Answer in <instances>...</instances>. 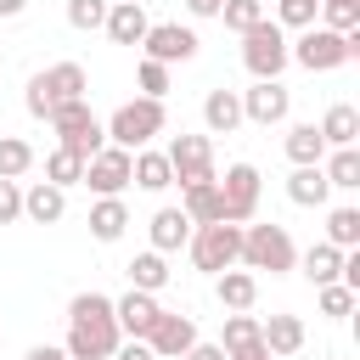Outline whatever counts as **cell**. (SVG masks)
<instances>
[{
  "label": "cell",
  "instance_id": "1",
  "mask_svg": "<svg viewBox=\"0 0 360 360\" xmlns=\"http://www.w3.org/2000/svg\"><path fill=\"white\" fill-rule=\"evenodd\" d=\"M118 343H124V332H118L112 298L96 292V287L90 292H73V304H68V338H62L68 360H112Z\"/></svg>",
  "mask_w": 360,
  "mask_h": 360
},
{
  "label": "cell",
  "instance_id": "2",
  "mask_svg": "<svg viewBox=\"0 0 360 360\" xmlns=\"http://www.w3.org/2000/svg\"><path fill=\"white\" fill-rule=\"evenodd\" d=\"M84 90H90V73H84L79 62H51V68H39V73L28 79L22 107H28V118H51L56 107L84 101Z\"/></svg>",
  "mask_w": 360,
  "mask_h": 360
},
{
  "label": "cell",
  "instance_id": "3",
  "mask_svg": "<svg viewBox=\"0 0 360 360\" xmlns=\"http://www.w3.org/2000/svg\"><path fill=\"white\" fill-rule=\"evenodd\" d=\"M107 146H124V152H141V146H152L163 129H169V112H163V101H152V96H135V101H124L107 124Z\"/></svg>",
  "mask_w": 360,
  "mask_h": 360
},
{
  "label": "cell",
  "instance_id": "4",
  "mask_svg": "<svg viewBox=\"0 0 360 360\" xmlns=\"http://www.w3.org/2000/svg\"><path fill=\"white\" fill-rule=\"evenodd\" d=\"M287 56L298 62V68H309V73H332V68H343V62H354L360 56V28L354 34H332V28H304L292 45H287Z\"/></svg>",
  "mask_w": 360,
  "mask_h": 360
},
{
  "label": "cell",
  "instance_id": "5",
  "mask_svg": "<svg viewBox=\"0 0 360 360\" xmlns=\"http://www.w3.org/2000/svg\"><path fill=\"white\" fill-rule=\"evenodd\" d=\"M242 270H270V276H287L292 264H298V248H292V236H287V225H242V259H236Z\"/></svg>",
  "mask_w": 360,
  "mask_h": 360
},
{
  "label": "cell",
  "instance_id": "6",
  "mask_svg": "<svg viewBox=\"0 0 360 360\" xmlns=\"http://www.w3.org/2000/svg\"><path fill=\"white\" fill-rule=\"evenodd\" d=\"M45 124L56 129V146H68V152L84 158V163L107 146V129H101V118L90 112V101H68V107H56Z\"/></svg>",
  "mask_w": 360,
  "mask_h": 360
},
{
  "label": "cell",
  "instance_id": "7",
  "mask_svg": "<svg viewBox=\"0 0 360 360\" xmlns=\"http://www.w3.org/2000/svg\"><path fill=\"white\" fill-rule=\"evenodd\" d=\"M186 253H191V264L202 276H219V270H231L242 259V225H225V219L219 225H191Z\"/></svg>",
  "mask_w": 360,
  "mask_h": 360
},
{
  "label": "cell",
  "instance_id": "8",
  "mask_svg": "<svg viewBox=\"0 0 360 360\" xmlns=\"http://www.w3.org/2000/svg\"><path fill=\"white\" fill-rule=\"evenodd\" d=\"M287 45H292V39H287V28H276V22L264 17L259 28H248V34H242V68H248L253 79H281V73H287V62H292V56H287Z\"/></svg>",
  "mask_w": 360,
  "mask_h": 360
},
{
  "label": "cell",
  "instance_id": "9",
  "mask_svg": "<svg viewBox=\"0 0 360 360\" xmlns=\"http://www.w3.org/2000/svg\"><path fill=\"white\" fill-rule=\"evenodd\" d=\"M169 169H174V186H202V180H219L214 169V135H174L163 146Z\"/></svg>",
  "mask_w": 360,
  "mask_h": 360
},
{
  "label": "cell",
  "instance_id": "10",
  "mask_svg": "<svg viewBox=\"0 0 360 360\" xmlns=\"http://www.w3.org/2000/svg\"><path fill=\"white\" fill-rule=\"evenodd\" d=\"M259 191H264L259 169H253V163H231V169L219 174V208H225V225H253V214H259Z\"/></svg>",
  "mask_w": 360,
  "mask_h": 360
},
{
  "label": "cell",
  "instance_id": "11",
  "mask_svg": "<svg viewBox=\"0 0 360 360\" xmlns=\"http://www.w3.org/2000/svg\"><path fill=\"white\" fill-rule=\"evenodd\" d=\"M236 96H242V124H259V129L287 124V112H292V90H287L281 79H253V84L236 90Z\"/></svg>",
  "mask_w": 360,
  "mask_h": 360
},
{
  "label": "cell",
  "instance_id": "12",
  "mask_svg": "<svg viewBox=\"0 0 360 360\" xmlns=\"http://www.w3.org/2000/svg\"><path fill=\"white\" fill-rule=\"evenodd\" d=\"M197 51H202V39H197V28H186V22H152L146 39H141V56H146V62H163V68L191 62Z\"/></svg>",
  "mask_w": 360,
  "mask_h": 360
},
{
  "label": "cell",
  "instance_id": "13",
  "mask_svg": "<svg viewBox=\"0 0 360 360\" xmlns=\"http://www.w3.org/2000/svg\"><path fill=\"white\" fill-rule=\"evenodd\" d=\"M79 186H90L96 197H124L129 191V152L124 146H101L90 163H84V180Z\"/></svg>",
  "mask_w": 360,
  "mask_h": 360
},
{
  "label": "cell",
  "instance_id": "14",
  "mask_svg": "<svg viewBox=\"0 0 360 360\" xmlns=\"http://www.w3.org/2000/svg\"><path fill=\"white\" fill-rule=\"evenodd\" d=\"M191 343H197V321H191V315H180V309H163V315H158V326L146 332V349H152L158 360H180Z\"/></svg>",
  "mask_w": 360,
  "mask_h": 360
},
{
  "label": "cell",
  "instance_id": "15",
  "mask_svg": "<svg viewBox=\"0 0 360 360\" xmlns=\"http://www.w3.org/2000/svg\"><path fill=\"white\" fill-rule=\"evenodd\" d=\"M112 315H118V332L124 338H135V343H146V332L158 326V315H163V304H158V292H124V298H112Z\"/></svg>",
  "mask_w": 360,
  "mask_h": 360
},
{
  "label": "cell",
  "instance_id": "16",
  "mask_svg": "<svg viewBox=\"0 0 360 360\" xmlns=\"http://www.w3.org/2000/svg\"><path fill=\"white\" fill-rule=\"evenodd\" d=\"M146 28H152V17H146V0H112V6H107V22H101V34H107L112 45H141V39H146Z\"/></svg>",
  "mask_w": 360,
  "mask_h": 360
},
{
  "label": "cell",
  "instance_id": "17",
  "mask_svg": "<svg viewBox=\"0 0 360 360\" xmlns=\"http://www.w3.org/2000/svg\"><path fill=\"white\" fill-rule=\"evenodd\" d=\"M62 214H68V191H62V186H51V180H28V186H22V219L56 225Z\"/></svg>",
  "mask_w": 360,
  "mask_h": 360
},
{
  "label": "cell",
  "instance_id": "18",
  "mask_svg": "<svg viewBox=\"0 0 360 360\" xmlns=\"http://www.w3.org/2000/svg\"><path fill=\"white\" fill-rule=\"evenodd\" d=\"M214 292H219L225 315H242V309H253V304H259V276H253V270H242V264H231V270H219V276H214Z\"/></svg>",
  "mask_w": 360,
  "mask_h": 360
},
{
  "label": "cell",
  "instance_id": "19",
  "mask_svg": "<svg viewBox=\"0 0 360 360\" xmlns=\"http://www.w3.org/2000/svg\"><path fill=\"white\" fill-rule=\"evenodd\" d=\"M202 129H208V135H236V129H242V96L225 90V84L208 90V96H202Z\"/></svg>",
  "mask_w": 360,
  "mask_h": 360
},
{
  "label": "cell",
  "instance_id": "20",
  "mask_svg": "<svg viewBox=\"0 0 360 360\" xmlns=\"http://www.w3.org/2000/svg\"><path fill=\"white\" fill-rule=\"evenodd\" d=\"M129 186H141V191H169L174 186V169H169V158L158 152V146H141V152H129Z\"/></svg>",
  "mask_w": 360,
  "mask_h": 360
},
{
  "label": "cell",
  "instance_id": "21",
  "mask_svg": "<svg viewBox=\"0 0 360 360\" xmlns=\"http://www.w3.org/2000/svg\"><path fill=\"white\" fill-rule=\"evenodd\" d=\"M321 141H326V152H338V146H360V112L349 107V101H332L326 112H321Z\"/></svg>",
  "mask_w": 360,
  "mask_h": 360
},
{
  "label": "cell",
  "instance_id": "22",
  "mask_svg": "<svg viewBox=\"0 0 360 360\" xmlns=\"http://www.w3.org/2000/svg\"><path fill=\"white\" fill-rule=\"evenodd\" d=\"M146 236H152V253H180L186 242H191V219L180 214V208H158L152 214V225H146Z\"/></svg>",
  "mask_w": 360,
  "mask_h": 360
},
{
  "label": "cell",
  "instance_id": "23",
  "mask_svg": "<svg viewBox=\"0 0 360 360\" xmlns=\"http://www.w3.org/2000/svg\"><path fill=\"white\" fill-rule=\"evenodd\" d=\"M292 270H304L309 287H332V281L343 276V248H332V242H309V248L298 253Z\"/></svg>",
  "mask_w": 360,
  "mask_h": 360
},
{
  "label": "cell",
  "instance_id": "24",
  "mask_svg": "<svg viewBox=\"0 0 360 360\" xmlns=\"http://www.w3.org/2000/svg\"><path fill=\"white\" fill-rule=\"evenodd\" d=\"M304 338H309V332H304V321H298V315H270V321H259V343H264L276 360L298 354V349H304Z\"/></svg>",
  "mask_w": 360,
  "mask_h": 360
},
{
  "label": "cell",
  "instance_id": "25",
  "mask_svg": "<svg viewBox=\"0 0 360 360\" xmlns=\"http://www.w3.org/2000/svg\"><path fill=\"white\" fill-rule=\"evenodd\" d=\"M180 214L191 225H219L225 208H219V180H202V186H180Z\"/></svg>",
  "mask_w": 360,
  "mask_h": 360
},
{
  "label": "cell",
  "instance_id": "26",
  "mask_svg": "<svg viewBox=\"0 0 360 360\" xmlns=\"http://www.w3.org/2000/svg\"><path fill=\"white\" fill-rule=\"evenodd\" d=\"M281 152L292 158V169H321L326 141H321V129H315V124H292V129L281 135Z\"/></svg>",
  "mask_w": 360,
  "mask_h": 360
},
{
  "label": "cell",
  "instance_id": "27",
  "mask_svg": "<svg viewBox=\"0 0 360 360\" xmlns=\"http://www.w3.org/2000/svg\"><path fill=\"white\" fill-rule=\"evenodd\" d=\"M124 231H129L124 197H96V202H90V236H96V242H118Z\"/></svg>",
  "mask_w": 360,
  "mask_h": 360
},
{
  "label": "cell",
  "instance_id": "28",
  "mask_svg": "<svg viewBox=\"0 0 360 360\" xmlns=\"http://www.w3.org/2000/svg\"><path fill=\"white\" fill-rule=\"evenodd\" d=\"M321 174L332 191H360V146H338L321 158Z\"/></svg>",
  "mask_w": 360,
  "mask_h": 360
},
{
  "label": "cell",
  "instance_id": "29",
  "mask_svg": "<svg viewBox=\"0 0 360 360\" xmlns=\"http://www.w3.org/2000/svg\"><path fill=\"white\" fill-rule=\"evenodd\" d=\"M326 197H332V186H326L321 169H292V174H287V202H298V208H326Z\"/></svg>",
  "mask_w": 360,
  "mask_h": 360
},
{
  "label": "cell",
  "instance_id": "30",
  "mask_svg": "<svg viewBox=\"0 0 360 360\" xmlns=\"http://www.w3.org/2000/svg\"><path fill=\"white\" fill-rule=\"evenodd\" d=\"M169 276H174V270H169V259H163V253H152V248L129 259V287H135V292H163V287H169Z\"/></svg>",
  "mask_w": 360,
  "mask_h": 360
},
{
  "label": "cell",
  "instance_id": "31",
  "mask_svg": "<svg viewBox=\"0 0 360 360\" xmlns=\"http://www.w3.org/2000/svg\"><path fill=\"white\" fill-rule=\"evenodd\" d=\"M219 349H225V360H236V354H248V349H259V315H225V326H219Z\"/></svg>",
  "mask_w": 360,
  "mask_h": 360
},
{
  "label": "cell",
  "instance_id": "32",
  "mask_svg": "<svg viewBox=\"0 0 360 360\" xmlns=\"http://www.w3.org/2000/svg\"><path fill=\"white\" fill-rule=\"evenodd\" d=\"M326 242L343 248V253H354V248H360V208H349V202L332 208V214H326Z\"/></svg>",
  "mask_w": 360,
  "mask_h": 360
},
{
  "label": "cell",
  "instance_id": "33",
  "mask_svg": "<svg viewBox=\"0 0 360 360\" xmlns=\"http://www.w3.org/2000/svg\"><path fill=\"white\" fill-rule=\"evenodd\" d=\"M45 180L62 186V191L79 186V180H84V158H73L68 146H51V152H45Z\"/></svg>",
  "mask_w": 360,
  "mask_h": 360
},
{
  "label": "cell",
  "instance_id": "34",
  "mask_svg": "<svg viewBox=\"0 0 360 360\" xmlns=\"http://www.w3.org/2000/svg\"><path fill=\"white\" fill-rule=\"evenodd\" d=\"M264 17H270L264 0H225V6H219V22H225L231 34H248V28H259Z\"/></svg>",
  "mask_w": 360,
  "mask_h": 360
},
{
  "label": "cell",
  "instance_id": "35",
  "mask_svg": "<svg viewBox=\"0 0 360 360\" xmlns=\"http://www.w3.org/2000/svg\"><path fill=\"white\" fill-rule=\"evenodd\" d=\"M34 169V146L22 135H0V180H22Z\"/></svg>",
  "mask_w": 360,
  "mask_h": 360
},
{
  "label": "cell",
  "instance_id": "36",
  "mask_svg": "<svg viewBox=\"0 0 360 360\" xmlns=\"http://www.w3.org/2000/svg\"><path fill=\"white\" fill-rule=\"evenodd\" d=\"M107 6H112V0H68V28L96 34V28L107 22Z\"/></svg>",
  "mask_w": 360,
  "mask_h": 360
},
{
  "label": "cell",
  "instance_id": "37",
  "mask_svg": "<svg viewBox=\"0 0 360 360\" xmlns=\"http://www.w3.org/2000/svg\"><path fill=\"white\" fill-rule=\"evenodd\" d=\"M276 28H315V0H276V17H270Z\"/></svg>",
  "mask_w": 360,
  "mask_h": 360
},
{
  "label": "cell",
  "instance_id": "38",
  "mask_svg": "<svg viewBox=\"0 0 360 360\" xmlns=\"http://www.w3.org/2000/svg\"><path fill=\"white\" fill-rule=\"evenodd\" d=\"M135 84H141V96L163 101V96H169V84H174V73H169L163 62H146V56H141V73H135Z\"/></svg>",
  "mask_w": 360,
  "mask_h": 360
},
{
  "label": "cell",
  "instance_id": "39",
  "mask_svg": "<svg viewBox=\"0 0 360 360\" xmlns=\"http://www.w3.org/2000/svg\"><path fill=\"white\" fill-rule=\"evenodd\" d=\"M315 298H321V315L343 321V315H354V298H360V292H349L343 281H332V287H315Z\"/></svg>",
  "mask_w": 360,
  "mask_h": 360
},
{
  "label": "cell",
  "instance_id": "40",
  "mask_svg": "<svg viewBox=\"0 0 360 360\" xmlns=\"http://www.w3.org/2000/svg\"><path fill=\"white\" fill-rule=\"evenodd\" d=\"M22 219V180H0V225Z\"/></svg>",
  "mask_w": 360,
  "mask_h": 360
},
{
  "label": "cell",
  "instance_id": "41",
  "mask_svg": "<svg viewBox=\"0 0 360 360\" xmlns=\"http://www.w3.org/2000/svg\"><path fill=\"white\" fill-rule=\"evenodd\" d=\"M112 360H158V354H152V349H146V343H135V338H124V343H118V354H112Z\"/></svg>",
  "mask_w": 360,
  "mask_h": 360
},
{
  "label": "cell",
  "instance_id": "42",
  "mask_svg": "<svg viewBox=\"0 0 360 360\" xmlns=\"http://www.w3.org/2000/svg\"><path fill=\"white\" fill-rule=\"evenodd\" d=\"M180 360H225V349H219V343H202V338H197V343H191V349H186Z\"/></svg>",
  "mask_w": 360,
  "mask_h": 360
},
{
  "label": "cell",
  "instance_id": "43",
  "mask_svg": "<svg viewBox=\"0 0 360 360\" xmlns=\"http://www.w3.org/2000/svg\"><path fill=\"white\" fill-rule=\"evenodd\" d=\"M22 360H68V349H62V343H34Z\"/></svg>",
  "mask_w": 360,
  "mask_h": 360
},
{
  "label": "cell",
  "instance_id": "44",
  "mask_svg": "<svg viewBox=\"0 0 360 360\" xmlns=\"http://www.w3.org/2000/svg\"><path fill=\"white\" fill-rule=\"evenodd\" d=\"M219 6H225V0H186L191 17H219Z\"/></svg>",
  "mask_w": 360,
  "mask_h": 360
},
{
  "label": "cell",
  "instance_id": "45",
  "mask_svg": "<svg viewBox=\"0 0 360 360\" xmlns=\"http://www.w3.org/2000/svg\"><path fill=\"white\" fill-rule=\"evenodd\" d=\"M28 11V0H0V17H22Z\"/></svg>",
  "mask_w": 360,
  "mask_h": 360
},
{
  "label": "cell",
  "instance_id": "46",
  "mask_svg": "<svg viewBox=\"0 0 360 360\" xmlns=\"http://www.w3.org/2000/svg\"><path fill=\"white\" fill-rule=\"evenodd\" d=\"M236 360H276V354H270V349L259 343V349H248V354H236Z\"/></svg>",
  "mask_w": 360,
  "mask_h": 360
},
{
  "label": "cell",
  "instance_id": "47",
  "mask_svg": "<svg viewBox=\"0 0 360 360\" xmlns=\"http://www.w3.org/2000/svg\"><path fill=\"white\" fill-rule=\"evenodd\" d=\"M264 6H270V0H264Z\"/></svg>",
  "mask_w": 360,
  "mask_h": 360
}]
</instances>
